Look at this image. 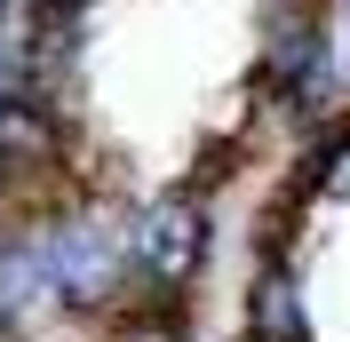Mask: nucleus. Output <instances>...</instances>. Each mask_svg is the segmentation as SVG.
Segmentation results:
<instances>
[{"mask_svg": "<svg viewBox=\"0 0 350 342\" xmlns=\"http://www.w3.org/2000/svg\"><path fill=\"white\" fill-rule=\"evenodd\" d=\"M120 215L104 192H80L72 207L40 215L32 231H40V255H48V278H56V311L64 319H104V311H120V302L135 295L128 278V247H120Z\"/></svg>", "mask_w": 350, "mask_h": 342, "instance_id": "obj_1", "label": "nucleus"}, {"mask_svg": "<svg viewBox=\"0 0 350 342\" xmlns=\"http://www.w3.org/2000/svg\"><path fill=\"white\" fill-rule=\"evenodd\" d=\"M120 247H128V278L159 287V295H191L207 263H215V199L199 183H159V192L128 199L120 215Z\"/></svg>", "mask_w": 350, "mask_h": 342, "instance_id": "obj_2", "label": "nucleus"}, {"mask_svg": "<svg viewBox=\"0 0 350 342\" xmlns=\"http://www.w3.org/2000/svg\"><path fill=\"white\" fill-rule=\"evenodd\" d=\"M239 342H319L310 334V287L286 255H255L239 295Z\"/></svg>", "mask_w": 350, "mask_h": 342, "instance_id": "obj_3", "label": "nucleus"}, {"mask_svg": "<svg viewBox=\"0 0 350 342\" xmlns=\"http://www.w3.org/2000/svg\"><path fill=\"white\" fill-rule=\"evenodd\" d=\"M56 311V278H48L40 255V231L32 223H0V319L8 326H32Z\"/></svg>", "mask_w": 350, "mask_h": 342, "instance_id": "obj_4", "label": "nucleus"}, {"mask_svg": "<svg viewBox=\"0 0 350 342\" xmlns=\"http://www.w3.org/2000/svg\"><path fill=\"white\" fill-rule=\"evenodd\" d=\"M24 104H64V96H48L40 72H32V56L0 32V120H8V111H24ZM64 111H80V104H64Z\"/></svg>", "mask_w": 350, "mask_h": 342, "instance_id": "obj_5", "label": "nucleus"}, {"mask_svg": "<svg viewBox=\"0 0 350 342\" xmlns=\"http://www.w3.org/2000/svg\"><path fill=\"white\" fill-rule=\"evenodd\" d=\"M0 223H8V168H0Z\"/></svg>", "mask_w": 350, "mask_h": 342, "instance_id": "obj_6", "label": "nucleus"}]
</instances>
